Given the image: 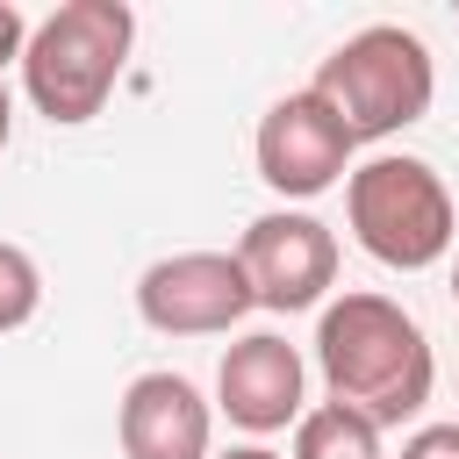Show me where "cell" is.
I'll return each instance as SVG.
<instances>
[{
  "label": "cell",
  "mask_w": 459,
  "mask_h": 459,
  "mask_svg": "<svg viewBox=\"0 0 459 459\" xmlns=\"http://www.w3.org/2000/svg\"><path fill=\"white\" fill-rule=\"evenodd\" d=\"M316 373L330 387V402L359 409L366 423H409L430 402L437 359L423 323L387 301V294H337L316 323Z\"/></svg>",
  "instance_id": "cell-1"
},
{
  "label": "cell",
  "mask_w": 459,
  "mask_h": 459,
  "mask_svg": "<svg viewBox=\"0 0 459 459\" xmlns=\"http://www.w3.org/2000/svg\"><path fill=\"white\" fill-rule=\"evenodd\" d=\"M129 43H136V14L122 0H65L57 14H43L22 50V86H29L36 115H50L65 129L93 122L129 65Z\"/></svg>",
  "instance_id": "cell-2"
},
{
  "label": "cell",
  "mask_w": 459,
  "mask_h": 459,
  "mask_svg": "<svg viewBox=\"0 0 459 459\" xmlns=\"http://www.w3.org/2000/svg\"><path fill=\"white\" fill-rule=\"evenodd\" d=\"M344 222H351L359 251L380 258L387 273H423L459 237L452 186L437 179V165H423L409 151H380V158L351 165V179H344Z\"/></svg>",
  "instance_id": "cell-3"
},
{
  "label": "cell",
  "mask_w": 459,
  "mask_h": 459,
  "mask_svg": "<svg viewBox=\"0 0 459 459\" xmlns=\"http://www.w3.org/2000/svg\"><path fill=\"white\" fill-rule=\"evenodd\" d=\"M316 93L344 115V129L359 143L373 136H394L409 122L430 115V93H437V65H430V43L402 22H373L359 36H344L323 65H316Z\"/></svg>",
  "instance_id": "cell-4"
},
{
  "label": "cell",
  "mask_w": 459,
  "mask_h": 459,
  "mask_svg": "<svg viewBox=\"0 0 459 459\" xmlns=\"http://www.w3.org/2000/svg\"><path fill=\"white\" fill-rule=\"evenodd\" d=\"M258 179L280 194V201H308V194H330L337 179H351V151L359 136L344 129V115L301 86V93H280L258 122Z\"/></svg>",
  "instance_id": "cell-5"
},
{
  "label": "cell",
  "mask_w": 459,
  "mask_h": 459,
  "mask_svg": "<svg viewBox=\"0 0 459 459\" xmlns=\"http://www.w3.org/2000/svg\"><path fill=\"white\" fill-rule=\"evenodd\" d=\"M258 308L237 251H172L158 265H143L136 280V316L158 337H215L230 323H244Z\"/></svg>",
  "instance_id": "cell-6"
},
{
  "label": "cell",
  "mask_w": 459,
  "mask_h": 459,
  "mask_svg": "<svg viewBox=\"0 0 459 459\" xmlns=\"http://www.w3.org/2000/svg\"><path fill=\"white\" fill-rule=\"evenodd\" d=\"M237 265H244L258 308L294 316V308H316L330 294V280H337V237L308 208H265V215L244 222Z\"/></svg>",
  "instance_id": "cell-7"
},
{
  "label": "cell",
  "mask_w": 459,
  "mask_h": 459,
  "mask_svg": "<svg viewBox=\"0 0 459 459\" xmlns=\"http://www.w3.org/2000/svg\"><path fill=\"white\" fill-rule=\"evenodd\" d=\"M301 387H308L301 351H294L287 337H273V330H251V337H237V344L222 351L215 409H222L237 430L265 437V430H287V423L308 416V409H301Z\"/></svg>",
  "instance_id": "cell-8"
},
{
  "label": "cell",
  "mask_w": 459,
  "mask_h": 459,
  "mask_svg": "<svg viewBox=\"0 0 459 459\" xmlns=\"http://www.w3.org/2000/svg\"><path fill=\"white\" fill-rule=\"evenodd\" d=\"M115 437H122V459H215L208 452L215 409L186 373H136L122 387Z\"/></svg>",
  "instance_id": "cell-9"
},
{
  "label": "cell",
  "mask_w": 459,
  "mask_h": 459,
  "mask_svg": "<svg viewBox=\"0 0 459 459\" xmlns=\"http://www.w3.org/2000/svg\"><path fill=\"white\" fill-rule=\"evenodd\" d=\"M294 459H387V452H380V423H366L344 402H323L294 423Z\"/></svg>",
  "instance_id": "cell-10"
},
{
  "label": "cell",
  "mask_w": 459,
  "mask_h": 459,
  "mask_svg": "<svg viewBox=\"0 0 459 459\" xmlns=\"http://www.w3.org/2000/svg\"><path fill=\"white\" fill-rule=\"evenodd\" d=\"M36 308H43V273H36V258L0 237V330H22Z\"/></svg>",
  "instance_id": "cell-11"
},
{
  "label": "cell",
  "mask_w": 459,
  "mask_h": 459,
  "mask_svg": "<svg viewBox=\"0 0 459 459\" xmlns=\"http://www.w3.org/2000/svg\"><path fill=\"white\" fill-rule=\"evenodd\" d=\"M402 459H459V423H423L402 445Z\"/></svg>",
  "instance_id": "cell-12"
},
{
  "label": "cell",
  "mask_w": 459,
  "mask_h": 459,
  "mask_svg": "<svg viewBox=\"0 0 459 459\" xmlns=\"http://www.w3.org/2000/svg\"><path fill=\"white\" fill-rule=\"evenodd\" d=\"M22 50H29V22H22L14 0H0V65H14Z\"/></svg>",
  "instance_id": "cell-13"
},
{
  "label": "cell",
  "mask_w": 459,
  "mask_h": 459,
  "mask_svg": "<svg viewBox=\"0 0 459 459\" xmlns=\"http://www.w3.org/2000/svg\"><path fill=\"white\" fill-rule=\"evenodd\" d=\"M215 459H280V452H265V445H230V452H215Z\"/></svg>",
  "instance_id": "cell-14"
},
{
  "label": "cell",
  "mask_w": 459,
  "mask_h": 459,
  "mask_svg": "<svg viewBox=\"0 0 459 459\" xmlns=\"http://www.w3.org/2000/svg\"><path fill=\"white\" fill-rule=\"evenodd\" d=\"M7 129H14V100H7V86H0V151H7Z\"/></svg>",
  "instance_id": "cell-15"
},
{
  "label": "cell",
  "mask_w": 459,
  "mask_h": 459,
  "mask_svg": "<svg viewBox=\"0 0 459 459\" xmlns=\"http://www.w3.org/2000/svg\"><path fill=\"white\" fill-rule=\"evenodd\" d=\"M452 301H459V265H452Z\"/></svg>",
  "instance_id": "cell-16"
}]
</instances>
